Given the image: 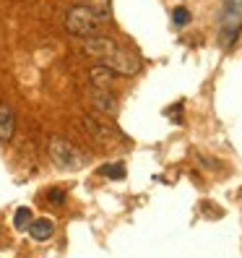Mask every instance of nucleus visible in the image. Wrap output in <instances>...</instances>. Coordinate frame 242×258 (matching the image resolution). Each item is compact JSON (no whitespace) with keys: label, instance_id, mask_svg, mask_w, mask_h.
Wrapping results in <instances>:
<instances>
[{"label":"nucleus","instance_id":"20e7f679","mask_svg":"<svg viewBox=\"0 0 242 258\" xmlns=\"http://www.w3.org/2000/svg\"><path fill=\"white\" fill-rule=\"evenodd\" d=\"M89 99H92V107H94L99 115L115 117V115H117V110H120L117 99H115V97L107 92V89H97V86H94V92L89 94Z\"/></svg>","mask_w":242,"mask_h":258},{"label":"nucleus","instance_id":"f03ea898","mask_svg":"<svg viewBox=\"0 0 242 258\" xmlns=\"http://www.w3.org/2000/svg\"><path fill=\"white\" fill-rule=\"evenodd\" d=\"M99 24H102V19L94 13L92 6H73L65 13V32L73 37H92V34H97Z\"/></svg>","mask_w":242,"mask_h":258},{"label":"nucleus","instance_id":"1a4fd4ad","mask_svg":"<svg viewBox=\"0 0 242 258\" xmlns=\"http://www.w3.org/2000/svg\"><path fill=\"white\" fill-rule=\"evenodd\" d=\"M99 175L112 177V180H120V177H125V167H123V164H104L102 170H99Z\"/></svg>","mask_w":242,"mask_h":258},{"label":"nucleus","instance_id":"0eeeda50","mask_svg":"<svg viewBox=\"0 0 242 258\" xmlns=\"http://www.w3.org/2000/svg\"><path fill=\"white\" fill-rule=\"evenodd\" d=\"M29 235H32V240H37V242H44V240L55 237V224L50 219H32Z\"/></svg>","mask_w":242,"mask_h":258},{"label":"nucleus","instance_id":"423d86ee","mask_svg":"<svg viewBox=\"0 0 242 258\" xmlns=\"http://www.w3.org/2000/svg\"><path fill=\"white\" fill-rule=\"evenodd\" d=\"M16 133V112L8 102H0V144H8Z\"/></svg>","mask_w":242,"mask_h":258},{"label":"nucleus","instance_id":"7ed1b4c3","mask_svg":"<svg viewBox=\"0 0 242 258\" xmlns=\"http://www.w3.org/2000/svg\"><path fill=\"white\" fill-rule=\"evenodd\" d=\"M120 50V44L112 37H104V34H92V37H84V52L86 55H94L99 60H110L115 57V52Z\"/></svg>","mask_w":242,"mask_h":258},{"label":"nucleus","instance_id":"9d476101","mask_svg":"<svg viewBox=\"0 0 242 258\" xmlns=\"http://www.w3.org/2000/svg\"><path fill=\"white\" fill-rule=\"evenodd\" d=\"M190 21V11L188 8H175V24L177 26H185Z\"/></svg>","mask_w":242,"mask_h":258},{"label":"nucleus","instance_id":"6e6552de","mask_svg":"<svg viewBox=\"0 0 242 258\" xmlns=\"http://www.w3.org/2000/svg\"><path fill=\"white\" fill-rule=\"evenodd\" d=\"M29 224H32V209L29 206L16 209V214H13V227H16V230H29Z\"/></svg>","mask_w":242,"mask_h":258},{"label":"nucleus","instance_id":"9b49d317","mask_svg":"<svg viewBox=\"0 0 242 258\" xmlns=\"http://www.w3.org/2000/svg\"><path fill=\"white\" fill-rule=\"evenodd\" d=\"M47 196H50L52 204H63V201H65V193H63V190H50Z\"/></svg>","mask_w":242,"mask_h":258},{"label":"nucleus","instance_id":"39448f33","mask_svg":"<svg viewBox=\"0 0 242 258\" xmlns=\"http://www.w3.org/2000/svg\"><path fill=\"white\" fill-rule=\"evenodd\" d=\"M117 81V71L110 63H97L89 68V84L97 89H110Z\"/></svg>","mask_w":242,"mask_h":258},{"label":"nucleus","instance_id":"f257e3e1","mask_svg":"<svg viewBox=\"0 0 242 258\" xmlns=\"http://www.w3.org/2000/svg\"><path fill=\"white\" fill-rule=\"evenodd\" d=\"M47 151H50L52 162L60 167V170H81V167L86 164L84 151L75 144H70L68 139H63V136H52Z\"/></svg>","mask_w":242,"mask_h":258}]
</instances>
